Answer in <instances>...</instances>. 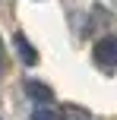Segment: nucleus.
I'll return each instance as SVG.
<instances>
[{"mask_svg": "<svg viewBox=\"0 0 117 120\" xmlns=\"http://www.w3.org/2000/svg\"><path fill=\"white\" fill-rule=\"evenodd\" d=\"M92 57H95V63H98V66L114 70V66H117V35L98 38V41H95V48H92Z\"/></svg>", "mask_w": 117, "mask_h": 120, "instance_id": "nucleus-1", "label": "nucleus"}, {"mask_svg": "<svg viewBox=\"0 0 117 120\" xmlns=\"http://www.w3.org/2000/svg\"><path fill=\"white\" fill-rule=\"evenodd\" d=\"M13 44H16V51H19V60H22L25 66H35V63H38V51L32 48V41H29V38L22 35V32H16Z\"/></svg>", "mask_w": 117, "mask_h": 120, "instance_id": "nucleus-2", "label": "nucleus"}, {"mask_svg": "<svg viewBox=\"0 0 117 120\" xmlns=\"http://www.w3.org/2000/svg\"><path fill=\"white\" fill-rule=\"evenodd\" d=\"M25 95L35 98V101H41V104L54 101V92H51L44 82H38V79H25Z\"/></svg>", "mask_w": 117, "mask_h": 120, "instance_id": "nucleus-3", "label": "nucleus"}, {"mask_svg": "<svg viewBox=\"0 0 117 120\" xmlns=\"http://www.w3.org/2000/svg\"><path fill=\"white\" fill-rule=\"evenodd\" d=\"M32 120H63L57 111H51V108H38L35 114H32Z\"/></svg>", "mask_w": 117, "mask_h": 120, "instance_id": "nucleus-4", "label": "nucleus"}, {"mask_svg": "<svg viewBox=\"0 0 117 120\" xmlns=\"http://www.w3.org/2000/svg\"><path fill=\"white\" fill-rule=\"evenodd\" d=\"M0 63H3V38H0Z\"/></svg>", "mask_w": 117, "mask_h": 120, "instance_id": "nucleus-5", "label": "nucleus"}]
</instances>
